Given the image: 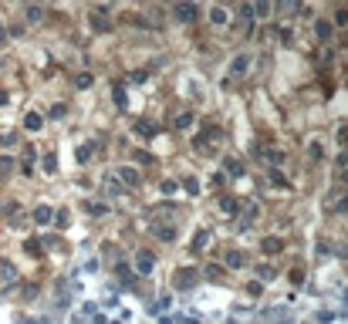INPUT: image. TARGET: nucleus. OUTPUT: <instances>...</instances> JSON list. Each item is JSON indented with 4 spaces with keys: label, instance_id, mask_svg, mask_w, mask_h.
I'll use <instances>...</instances> for the list:
<instances>
[{
    "label": "nucleus",
    "instance_id": "nucleus-16",
    "mask_svg": "<svg viewBox=\"0 0 348 324\" xmlns=\"http://www.w3.org/2000/svg\"><path fill=\"white\" fill-rule=\"evenodd\" d=\"M230 71H234V74H243V71H247V57H237L234 65H230Z\"/></svg>",
    "mask_w": 348,
    "mask_h": 324
},
{
    "label": "nucleus",
    "instance_id": "nucleus-17",
    "mask_svg": "<svg viewBox=\"0 0 348 324\" xmlns=\"http://www.w3.org/2000/svg\"><path fill=\"white\" fill-rule=\"evenodd\" d=\"M183 186H186V193H193V196L200 193V183H196L193 176H186V179H183Z\"/></svg>",
    "mask_w": 348,
    "mask_h": 324
},
{
    "label": "nucleus",
    "instance_id": "nucleus-9",
    "mask_svg": "<svg viewBox=\"0 0 348 324\" xmlns=\"http://www.w3.org/2000/svg\"><path fill=\"white\" fill-rule=\"evenodd\" d=\"M210 21L217 27H223V24H227V10H223V7H210Z\"/></svg>",
    "mask_w": 348,
    "mask_h": 324
},
{
    "label": "nucleus",
    "instance_id": "nucleus-8",
    "mask_svg": "<svg viewBox=\"0 0 348 324\" xmlns=\"http://www.w3.org/2000/svg\"><path fill=\"white\" fill-rule=\"evenodd\" d=\"M41 125H44V118H41L37 112H31V115H27V118H24V129H27V132H37Z\"/></svg>",
    "mask_w": 348,
    "mask_h": 324
},
{
    "label": "nucleus",
    "instance_id": "nucleus-1",
    "mask_svg": "<svg viewBox=\"0 0 348 324\" xmlns=\"http://www.w3.org/2000/svg\"><path fill=\"white\" fill-rule=\"evenodd\" d=\"M152 267H156V257H152V250H139V253H136V274L149 277V274H152Z\"/></svg>",
    "mask_w": 348,
    "mask_h": 324
},
{
    "label": "nucleus",
    "instance_id": "nucleus-14",
    "mask_svg": "<svg viewBox=\"0 0 348 324\" xmlns=\"http://www.w3.org/2000/svg\"><path fill=\"white\" fill-rule=\"evenodd\" d=\"M189 125H193V115H189V112L176 115V129H189Z\"/></svg>",
    "mask_w": 348,
    "mask_h": 324
},
{
    "label": "nucleus",
    "instance_id": "nucleus-26",
    "mask_svg": "<svg viewBox=\"0 0 348 324\" xmlns=\"http://www.w3.org/2000/svg\"><path fill=\"white\" fill-rule=\"evenodd\" d=\"M254 14H257V17H267V14H270V4H257V7H254Z\"/></svg>",
    "mask_w": 348,
    "mask_h": 324
},
{
    "label": "nucleus",
    "instance_id": "nucleus-21",
    "mask_svg": "<svg viewBox=\"0 0 348 324\" xmlns=\"http://www.w3.org/2000/svg\"><path fill=\"white\" fill-rule=\"evenodd\" d=\"M112 95H115V105H119V108H125V91H122V85H115V91H112Z\"/></svg>",
    "mask_w": 348,
    "mask_h": 324
},
{
    "label": "nucleus",
    "instance_id": "nucleus-24",
    "mask_svg": "<svg viewBox=\"0 0 348 324\" xmlns=\"http://www.w3.org/2000/svg\"><path fill=\"white\" fill-rule=\"evenodd\" d=\"M227 172H234V176H240V172H243V166H240V162H237V159H230V162H227Z\"/></svg>",
    "mask_w": 348,
    "mask_h": 324
},
{
    "label": "nucleus",
    "instance_id": "nucleus-25",
    "mask_svg": "<svg viewBox=\"0 0 348 324\" xmlns=\"http://www.w3.org/2000/svg\"><path fill=\"white\" fill-rule=\"evenodd\" d=\"M108 193H112V196H119V193H125V189L119 186V179H108Z\"/></svg>",
    "mask_w": 348,
    "mask_h": 324
},
{
    "label": "nucleus",
    "instance_id": "nucleus-11",
    "mask_svg": "<svg viewBox=\"0 0 348 324\" xmlns=\"http://www.w3.org/2000/svg\"><path fill=\"white\" fill-rule=\"evenodd\" d=\"M152 233L159 236V240H172V236H176V230H172V227H152Z\"/></svg>",
    "mask_w": 348,
    "mask_h": 324
},
{
    "label": "nucleus",
    "instance_id": "nucleus-20",
    "mask_svg": "<svg viewBox=\"0 0 348 324\" xmlns=\"http://www.w3.org/2000/svg\"><path fill=\"white\" fill-rule=\"evenodd\" d=\"M318 37H332V24H328V21H321V24H318Z\"/></svg>",
    "mask_w": 348,
    "mask_h": 324
},
{
    "label": "nucleus",
    "instance_id": "nucleus-15",
    "mask_svg": "<svg viewBox=\"0 0 348 324\" xmlns=\"http://www.w3.org/2000/svg\"><path fill=\"white\" fill-rule=\"evenodd\" d=\"M264 250H267V253H277V250H281V240H277V236H267V240H264Z\"/></svg>",
    "mask_w": 348,
    "mask_h": 324
},
{
    "label": "nucleus",
    "instance_id": "nucleus-7",
    "mask_svg": "<svg viewBox=\"0 0 348 324\" xmlns=\"http://www.w3.org/2000/svg\"><path fill=\"white\" fill-rule=\"evenodd\" d=\"M243 264H247V257H243L240 250H230V253H227V267H230V270H234V267H243Z\"/></svg>",
    "mask_w": 348,
    "mask_h": 324
},
{
    "label": "nucleus",
    "instance_id": "nucleus-30",
    "mask_svg": "<svg viewBox=\"0 0 348 324\" xmlns=\"http://www.w3.org/2000/svg\"><path fill=\"white\" fill-rule=\"evenodd\" d=\"M88 155H91V146H81V149H78V159H81V162L88 159Z\"/></svg>",
    "mask_w": 348,
    "mask_h": 324
},
{
    "label": "nucleus",
    "instance_id": "nucleus-31",
    "mask_svg": "<svg viewBox=\"0 0 348 324\" xmlns=\"http://www.w3.org/2000/svg\"><path fill=\"white\" fill-rule=\"evenodd\" d=\"M338 138H341V142H345V152H348V125H345V129H341V135H338Z\"/></svg>",
    "mask_w": 348,
    "mask_h": 324
},
{
    "label": "nucleus",
    "instance_id": "nucleus-5",
    "mask_svg": "<svg viewBox=\"0 0 348 324\" xmlns=\"http://www.w3.org/2000/svg\"><path fill=\"white\" fill-rule=\"evenodd\" d=\"M34 223H41V227L54 223V210H51V206H37V210H34Z\"/></svg>",
    "mask_w": 348,
    "mask_h": 324
},
{
    "label": "nucleus",
    "instance_id": "nucleus-29",
    "mask_svg": "<svg viewBox=\"0 0 348 324\" xmlns=\"http://www.w3.org/2000/svg\"><path fill=\"white\" fill-rule=\"evenodd\" d=\"M136 162H142V166H149V162H152V155H149V152H136Z\"/></svg>",
    "mask_w": 348,
    "mask_h": 324
},
{
    "label": "nucleus",
    "instance_id": "nucleus-32",
    "mask_svg": "<svg viewBox=\"0 0 348 324\" xmlns=\"http://www.w3.org/2000/svg\"><path fill=\"white\" fill-rule=\"evenodd\" d=\"M4 40H7V31H4V24H0V44H4Z\"/></svg>",
    "mask_w": 348,
    "mask_h": 324
},
{
    "label": "nucleus",
    "instance_id": "nucleus-4",
    "mask_svg": "<svg viewBox=\"0 0 348 324\" xmlns=\"http://www.w3.org/2000/svg\"><path fill=\"white\" fill-rule=\"evenodd\" d=\"M119 183H122V186H139L142 176H139V169H132V166H122V169H119Z\"/></svg>",
    "mask_w": 348,
    "mask_h": 324
},
{
    "label": "nucleus",
    "instance_id": "nucleus-12",
    "mask_svg": "<svg viewBox=\"0 0 348 324\" xmlns=\"http://www.w3.org/2000/svg\"><path fill=\"white\" fill-rule=\"evenodd\" d=\"M85 210H88V213H95V216H105V213H108V206H105V202H85Z\"/></svg>",
    "mask_w": 348,
    "mask_h": 324
},
{
    "label": "nucleus",
    "instance_id": "nucleus-3",
    "mask_svg": "<svg viewBox=\"0 0 348 324\" xmlns=\"http://www.w3.org/2000/svg\"><path fill=\"white\" fill-rule=\"evenodd\" d=\"M200 280V274H196V270H179L176 277H172V284H176V291H189V287H193V284Z\"/></svg>",
    "mask_w": 348,
    "mask_h": 324
},
{
    "label": "nucleus",
    "instance_id": "nucleus-13",
    "mask_svg": "<svg viewBox=\"0 0 348 324\" xmlns=\"http://www.w3.org/2000/svg\"><path fill=\"white\" fill-rule=\"evenodd\" d=\"M119 277L125 284H136V274H132V267H125V264H119Z\"/></svg>",
    "mask_w": 348,
    "mask_h": 324
},
{
    "label": "nucleus",
    "instance_id": "nucleus-22",
    "mask_svg": "<svg viewBox=\"0 0 348 324\" xmlns=\"http://www.w3.org/2000/svg\"><path fill=\"white\" fill-rule=\"evenodd\" d=\"M68 216H71L68 210H57V213H54V223H57V227H68Z\"/></svg>",
    "mask_w": 348,
    "mask_h": 324
},
{
    "label": "nucleus",
    "instance_id": "nucleus-23",
    "mask_svg": "<svg viewBox=\"0 0 348 324\" xmlns=\"http://www.w3.org/2000/svg\"><path fill=\"white\" fill-rule=\"evenodd\" d=\"M206 240H210V236H206V233H203V230H200V233H196V243H193V250H203V247H206Z\"/></svg>",
    "mask_w": 348,
    "mask_h": 324
},
{
    "label": "nucleus",
    "instance_id": "nucleus-19",
    "mask_svg": "<svg viewBox=\"0 0 348 324\" xmlns=\"http://www.w3.org/2000/svg\"><path fill=\"white\" fill-rule=\"evenodd\" d=\"M74 85H78V88H88V85H91V74H88V71H81L78 78H74Z\"/></svg>",
    "mask_w": 348,
    "mask_h": 324
},
{
    "label": "nucleus",
    "instance_id": "nucleus-28",
    "mask_svg": "<svg viewBox=\"0 0 348 324\" xmlns=\"http://www.w3.org/2000/svg\"><path fill=\"white\" fill-rule=\"evenodd\" d=\"M27 17H31V21H41V17H44V10H41V7H31V10H27Z\"/></svg>",
    "mask_w": 348,
    "mask_h": 324
},
{
    "label": "nucleus",
    "instance_id": "nucleus-2",
    "mask_svg": "<svg viewBox=\"0 0 348 324\" xmlns=\"http://www.w3.org/2000/svg\"><path fill=\"white\" fill-rule=\"evenodd\" d=\"M172 17H176L179 24H193L196 17H200V10H196L193 4H176V10H172Z\"/></svg>",
    "mask_w": 348,
    "mask_h": 324
},
{
    "label": "nucleus",
    "instance_id": "nucleus-27",
    "mask_svg": "<svg viewBox=\"0 0 348 324\" xmlns=\"http://www.w3.org/2000/svg\"><path fill=\"white\" fill-rule=\"evenodd\" d=\"M220 206H223V210H227V213H237V199H230V196H227V199H223V202H220Z\"/></svg>",
    "mask_w": 348,
    "mask_h": 324
},
{
    "label": "nucleus",
    "instance_id": "nucleus-10",
    "mask_svg": "<svg viewBox=\"0 0 348 324\" xmlns=\"http://www.w3.org/2000/svg\"><path fill=\"white\" fill-rule=\"evenodd\" d=\"M0 277H4V280H14V277H17V270H14L10 260H0Z\"/></svg>",
    "mask_w": 348,
    "mask_h": 324
},
{
    "label": "nucleus",
    "instance_id": "nucleus-18",
    "mask_svg": "<svg viewBox=\"0 0 348 324\" xmlns=\"http://www.w3.org/2000/svg\"><path fill=\"white\" fill-rule=\"evenodd\" d=\"M91 24H95V31H108V21L98 17V14H91Z\"/></svg>",
    "mask_w": 348,
    "mask_h": 324
},
{
    "label": "nucleus",
    "instance_id": "nucleus-6",
    "mask_svg": "<svg viewBox=\"0 0 348 324\" xmlns=\"http://www.w3.org/2000/svg\"><path fill=\"white\" fill-rule=\"evenodd\" d=\"M136 135L139 138H152L156 135V125H149V121H136Z\"/></svg>",
    "mask_w": 348,
    "mask_h": 324
}]
</instances>
